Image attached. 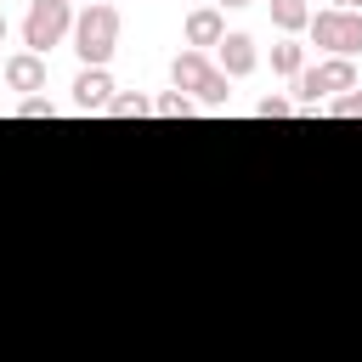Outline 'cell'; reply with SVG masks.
Segmentation results:
<instances>
[{
    "label": "cell",
    "mask_w": 362,
    "mask_h": 362,
    "mask_svg": "<svg viewBox=\"0 0 362 362\" xmlns=\"http://www.w3.org/2000/svg\"><path fill=\"white\" fill-rule=\"evenodd\" d=\"M0 40H6V11H0Z\"/></svg>",
    "instance_id": "obj_19"
},
{
    "label": "cell",
    "mask_w": 362,
    "mask_h": 362,
    "mask_svg": "<svg viewBox=\"0 0 362 362\" xmlns=\"http://www.w3.org/2000/svg\"><path fill=\"white\" fill-rule=\"evenodd\" d=\"M153 113H164V119H187V113H192V96H181V90H164V96L153 102Z\"/></svg>",
    "instance_id": "obj_13"
},
{
    "label": "cell",
    "mask_w": 362,
    "mask_h": 362,
    "mask_svg": "<svg viewBox=\"0 0 362 362\" xmlns=\"http://www.w3.org/2000/svg\"><path fill=\"white\" fill-rule=\"evenodd\" d=\"M294 90L305 96V107H317L322 96H345V90H356V62H351V57H328V62L305 68V74L294 79Z\"/></svg>",
    "instance_id": "obj_4"
},
{
    "label": "cell",
    "mask_w": 362,
    "mask_h": 362,
    "mask_svg": "<svg viewBox=\"0 0 362 362\" xmlns=\"http://www.w3.org/2000/svg\"><path fill=\"white\" fill-rule=\"evenodd\" d=\"M85 6H90V0H85Z\"/></svg>",
    "instance_id": "obj_21"
},
{
    "label": "cell",
    "mask_w": 362,
    "mask_h": 362,
    "mask_svg": "<svg viewBox=\"0 0 362 362\" xmlns=\"http://www.w3.org/2000/svg\"><path fill=\"white\" fill-rule=\"evenodd\" d=\"M311 40L328 57H356L362 51V11H317L311 17Z\"/></svg>",
    "instance_id": "obj_5"
},
{
    "label": "cell",
    "mask_w": 362,
    "mask_h": 362,
    "mask_svg": "<svg viewBox=\"0 0 362 362\" xmlns=\"http://www.w3.org/2000/svg\"><path fill=\"white\" fill-rule=\"evenodd\" d=\"M74 34V11H68V0H28V17H23V45L28 51H51V45H62Z\"/></svg>",
    "instance_id": "obj_3"
},
{
    "label": "cell",
    "mask_w": 362,
    "mask_h": 362,
    "mask_svg": "<svg viewBox=\"0 0 362 362\" xmlns=\"http://www.w3.org/2000/svg\"><path fill=\"white\" fill-rule=\"evenodd\" d=\"M334 119H362V90H345V96H334V107H328Z\"/></svg>",
    "instance_id": "obj_14"
},
{
    "label": "cell",
    "mask_w": 362,
    "mask_h": 362,
    "mask_svg": "<svg viewBox=\"0 0 362 362\" xmlns=\"http://www.w3.org/2000/svg\"><path fill=\"white\" fill-rule=\"evenodd\" d=\"M356 11H362V0H356Z\"/></svg>",
    "instance_id": "obj_20"
},
{
    "label": "cell",
    "mask_w": 362,
    "mask_h": 362,
    "mask_svg": "<svg viewBox=\"0 0 362 362\" xmlns=\"http://www.w3.org/2000/svg\"><path fill=\"white\" fill-rule=\"evenodd\" d=\"M266 6H272V23H277L283 34L311 28V6H305V0H266Z\"/></svg>",
    "instance_id": "obj_10"
},
{
    "label": "cell",
    "mask_w": 362,
    "mask_h": 362,
    "mask_svg": "<svg viewBox=\"0 0 362 362\" xmlns=\"http://www.w3.org/2000/svg\"><path fill=\"white\" fill-rule=\"evenodd\" d=\"M221 6H249V0H221Z\"/></svg>",
    "instance_id": "obj_18"
},
{
    "label": "cell",
    "mask_w": 362,
    "mask_h": 362,
    "mask_svg": "<svg viewBox=\"0 0 362 362\" xmlns=\"http://www.w3.org/2000/svg\"><path fill=\"white\" fill-rule=\"evenodd\" d=\"M147 107H153V102H147L141 90H119V96L107 102V113H113V119H141Z\"/></svg>",
    "instance_id": "obj_12"
},
{
    "label": "cell",
    "mask_w": 362,
    "mask_h": 362,
    "mask_svg": "<svg viewBox=\"0 0 362 362\" xmlns=\"http://www.w3.org/2000/svg\"><path fill=\"white\" fill-rule=\"evenodd\" d=\"M170 85H175L181 96L192 90L204 107H226V96H232V90H226V74H221L204 51H181V57L170 62Z\"/></svg>",
    "instance_id": "obj_2"
},
{
    "label": "cell",
    "mask_w": 362,
    "mask_h": 362,
    "mask_svg": "<svg viewBox=\"0 0 362 362\" xmlns=\"http://www.w3.org/2000/svg\"><path fill=\"white\" fill-rule=\"evenodd\" d=\"M215 51H221V74H226V79H243V74H255V62H260V51H255L249 34H226Z\"/></svg>",
    "instance_id": "obj_8"
},
{
    "label": "cell",
    "mask_w": 362,
    "mask_h": 362,
    "mask_svg": "<svg viewBox=\"0 0 362 362\" xmlns=\"http://www.w3.org/2000/svg\"><path fill=\"white\" fill-rule=\"evenodd\" d=\"M51 113H57V107H51L45 96H23V102H17V119H51Z\"/></svg>",
    "instance_id": "obj_15"
},
{
    "label": "cell",
    "mask_w": 362,
    "mask_h": 362,
    "mask_svg": "<svg viewBox=\"0 0 362 362\" xmlns=\"http://www.w3.org/2000/svg\"><path fill=\"white\" fill-rule=\"evenodd\" d=\"M113 96H119V85L107 79V68H79V79H74V102H79L85 113H107Z\"/></svg>",
    "instance_id": "obj_6"
},
{
    "label": "cell",
    "mask_w": 362,
    "mask_h": 362,
    "mask_svg": "<svg viewBox=\"0 0 362 362\" xmlns=\"http://www.w3.org/2000/svg\"><path fill=\"white\" fill-rule=\"evenodd\" d=\"M328 11H356V0H328Z\"/></svg>",
    "instance_id": "obj_17"
},
{
    "label": "cell",
    "mask_w": 362,
    "mask_h": 362,
    "mask_svg": "<svg viewBox=\"0 0 362 362\" xmlns=\"http://www.w3.org/2000/svg\"><path fill=\"white\" fill-rule=\"evenodd\" d=\"M272 74H288V79H300V74H305V45H294V40H277V45H272Z\"/></svg>",
    "instance_id": "obj_11"
},
{
    "label": "cell",
    "mask_w": 362,
    "mask_h": 362,
    "mask_svg": "<svg viewBox=\"0 0 362 362\" xmlns=\"http://www.w3.org/2000/svg\"><path fill=\"white\" fill-rule=\"evenodd\" d=\"M255 113H260V119H283V113H294V102H288V96H260Z\"/></svg>",
    "instance_id": "obj_16"
},
{
    "label": "cell",
    "mask_w": 362,
    "mask_h": 362,
    "mask_svg": "<svg viewBox=\"0 0 362 362\" xmlns=\"http://www.w3.org/2000/svg\"><path fill=\"white\" fill-rule=\"evenodd\" d=\"M74 51H79L85 68H107V57L119 51V11L107 0H90L74 17Z\"/></svg>",
    "instance_id": "obj_1"
},
{
    "label": "cell",
    "mask_w": 362,
    "mask_h": 362,
    "mask_svg": "<svg viewBox=\"0 0 362 362\" xmlns=\"http://www.w3.org/2000/svg\"><path fill=\"white\" fill-rule=\"evenodd\" d=\"M6 85L23 90V96L45 90V57H40V51H17V57H6Z\"/></svg>",
    "instance_id": "obj_7"
},
{
    "label": "cell",
    "mask_w": 362,
    "mask_h": 362,
    "mask_svg": "<svg viewBox=\"0 0 362 362\" xmlns=\"http://www.w3.org/2000/svg\"><path fill=\"white\" fill-rule=\"evenodd\" d=\"M221 40H226L221 6H198V11L187 17V45H192V51H204V45H221Z\"/></svg>",
    "instance_id": "obj_9"
}]
</instances>
